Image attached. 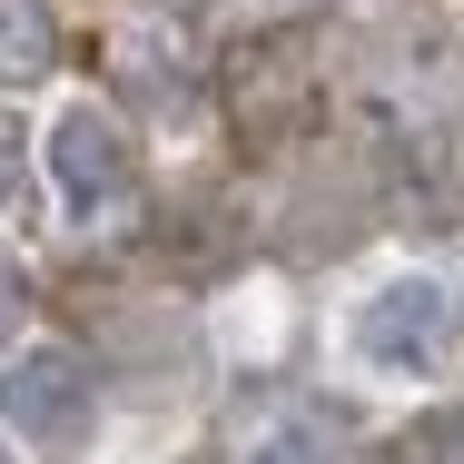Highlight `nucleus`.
<instances>
[{
    "instance_id": "obj_1",
    "label": "nucleus",
    "mask_w": 464,
    "mask_h": 464,
    "mask_svg": "<svg viewBox=\"0 0 464 464\" xmlns=\"http://www.w3.org/2000/svg\"><path fill=\"white\" fill-rule=\"evenodd\" d=\"M356 356L375 375H435L455 356V286L445 277H385L356 306Z\"/></svg>"
},
{
    "instance_id": "obj_2",
    "label": "nucleus",
    "mask_w": 464,
    "mask_h": 464,
    "mask_svg": "<svg viewBox=\"0 0 464 464\" xmlns=\"http://www.w3.org/2000/svg\"><path fill=\"white\" fill-rule=\"evenodd\" d=\"M0 415L30 445H80L90 415H99V385H90V366L70 346H30V356H10V375H0Z\"/></svg>"
},
{
    "instance_id": "obj_3",
    "label": "nucleus",
    "mask_w": 464,
    "mask_h": 464,
    "mask_svg": "<svg viewBox=\"0 0 464 464\" xmlns=\"http://www.w3.org/2000/svg\"><path fill=\"white\" fill-rule=\"evenodd\" d=\"M50 179H60V198L80 208V218H99L109 198H129V139H119V119L109 109H60V129H50Z\"/></svg>"
},
{
    "instance_id": "obj_4",
    "label": "nucleus",
    "mask_w": 464,
    "mask_h": 464,
    "mask_svg": "<svg viewBox=\"0 0 464 464\" xmlns=\"http://www.w3.org/2000/svg\"><path fill=\"white\" fill-rule=\"evenodd\" d=\"M50 70H60V20H50V0H0V80L30 90V80H50Z\"/></svg>"
},
{
    "instance_id": "obj_5",
    "label": "nucleus",
    "mask_w": 464,
    "mask_h": 464,
    "mask_svg": "<svg viewBox=\"0 0 464 464\" xmlns=\"http://www.w3.org/2000/svg\"><path fill=\"white\" fill-rule=\"evenodd\" d=\"M20 149H30V139H20V119H0V218L30 198V169H20Z\"/></svg>"
},
{
    "instance_id": "obj_6",
    "label": "nucleus",
    "mask_w": 464,
    "mask_h": 464,
    "mask_svg": "<svg viewBox=\"0 0 464 464\" xmlns=\"http://www.w3.org/2000/svg\"><path fill=\"white\" fill-rule=\"evenodd\" d=\"M20 306H30V277H20V257L0 247V346L20 336Z\"/></svg>"
},
{
    "instance_id": "obj_7",
    "label": "nucleus",
    "mask_w": 464,
    "mask_h": 464,
    "mask_svg": "<svg viewBox=\"0 0 464 464\" xmlns=\"http://www.w3.org/2000/svg\"><path fill=\"white\" fill-rule=\"evenodd\" d=\"M247 464H326V445L286 425V435H267V445H257V455H247Z\"/></svg>"
},
{
    "instance_id": "obj_8",
    "label": "nucleus",
    "mask_w": 464,
    "mask_h": 464,
    "mask_svg": "<svg viewBox=\"0 0 464 464\" xmlns=\"http://www.w3.org/2000/svg\"><path fill=\"white\" fill-rule=\"evenodd\" d=\"M445 464H464V415H455V425H445Z\"/></svg>"
},
{
    "instance_id": "obj_9",
    "label": "nucleus",
    "mask_w": 464,
    "mask_h": 464,
    "mask_svg": "<svg viewBox=\"0 0 464 464\" xmlns=\"http://www.w3.org/2000/svg\"><path fill=\"white\" fill-rule=\"evenodd\" d=\"M0 464H10V445H0Z\"/></svg>"
}]
</instances>
